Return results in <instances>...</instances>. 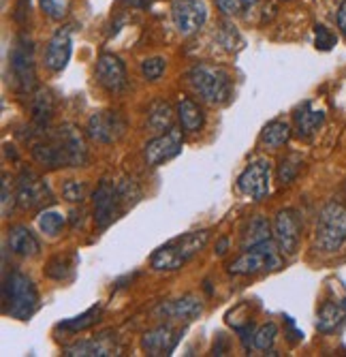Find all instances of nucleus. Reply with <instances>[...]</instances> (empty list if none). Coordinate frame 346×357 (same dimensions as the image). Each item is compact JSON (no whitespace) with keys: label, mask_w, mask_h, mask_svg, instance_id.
Instances as JSON below:
<instances>
[{"label":"nucleus","mask_w":346,"mask_h":357,"mask_svg":"<svg viewBox=\"0 0 346 357\" xmlns=\"http://www.w3.org/2000/svg\"><path fill=\"white\" fill-rule=\"evenodd\" d=\"M33 158L49 169L84 167L88 160L84 135L73 124H65L56 131H45V137L33 146Z\"/></svg>","instance_id":"1"},{"label":"nucleus","mask_w":346,"mask_h":357,"mask_svg":"<svg viewBox=\"0 0 346 357\" xmlns=\"http://www.w3.org/2000/svg\"><path fill=\"white\" fill-rule=\"evenodd\" d=\"M141 199V188L135 180L122 178V180H103L99 188L94 190V218L101 229L118 220L129 208H133Z\"/></svg>","instance_id":"2"},{"label":"nucleus","mask_w":346,"mask_h":357,"mask_svg":"<svg viewBox=\"0 0 346 357\" xmlns=\"http://www.w3.org/2000/svg\"><path fill=\"white\" fill-rule=\"evenodd\" d=\"M210 238H212L210 229L184 234L156 250L150 259V264L156 272H175L191 261L195 255H199L207 246Z\"/></svg>","instance_id":"3"},{"label":"nucleus","mask_w":346,"mask_h":357,"mask_svg":"<svg viewBox=\"0 0 346 357\" xmlns=\"http://www.w3.org/2000/svg\"><path fill=\"white\" fill-rule=\"evenodd\" d=\"M186 79L191 88L210 105H225L233 96V82L231 75L223 67L214 64H195L186 73Z\"/></svg>","instance_id":"4"},{"label":"nucleus","mask_w":346,"mask_h":357,"mask_svg":"<svg viewBox=\"0 0 346 357\" xmlns=\"http://www.w3.org/2000/svg\"><path fill=\"white\" fill-rule=\"evenodd\" d=\"M39 306V294L26 274L11 272L3 284V308L13 319H28Z\"/></svg>","instance_id":"5"},{"label":"nucleus","mask_w":346,"mask_h":357,"mask_svg":"<svg viewBox=\"0 0 346 357\" xmlns=\"http://www.w3.org/2000/svg\"><path fill=\"white\" fill-rule=\"evenodd\" d=\"M314 242L323 252H338L346 244V206L329 202L319 212Z\"/></svg>","instance_id":"6"},{"label":"nucleus","mask_w":346,"mask_h":357,"mask_svg":"<svg viewBox=\"0 0 346 357\" xmlns=\"http://www.w3.org/2000/svg\"><path fill=\"white\" fill-rule=\"evenodd\" d=\"M278 244L272 240L261 242L253 248H246L244 255H239L235 261L229 266V274L233 276H253L259 272H276L282 268V257H280Z\"/></svg>","instance_id":"7"},{"label":"nucleus","mask_w":346,"mask_h":357,"mask_svg":"<svg viewBox=\"0 0 346 357\" xmlns=\"http://www.w3.org/2000/svg\"><path fill=\"white\" fill-rule=\"evenodd\" d=\"M9 67H11V79L19 92H33L37 84L35 73V56H33V43L26 37H19L11 50L9 56Z\"/></svg>","instance_id":"8"},{"label":"nucleus","mask_w":346,"mask_h":357,"mask_svg":"<svg viewBox=\"0 0 346 357\" xmlns=\"http://www.w3.org/2000/svg\"><path fill=\"white\" fill-rule=\"evenodd\" d=\"M54 202L52 188L47 180L37 176L35 172L22 169L17 180V204L24 210H41Z\"/></svg>","instance_id":"9"},{"label":"nucleus","mask_w":346,"mask_h":357,"mask_svg":"<svg viewBox=\"0 0 346 357\" xmlns=\"http://www.w3.org/2000/svg\"><path fill=\"white\" fill-rule=\"evenodd\" d=\"M171 20L182 37H191L203 28L207 20V5L203 0H173Z\"/></svg>","instance_id":"10"},{"label":"nucleus","mask_w":346,"mask_h":357,"mask_svg":"<svg viewBox=\"0 0 346 357\" xmlns=\"http://www.w3.org/2000/svg\"><path fill=\"white\" fill-rule=\"evenodd\" d=\"M86 131H88V137L97 144H116L124 135V131H127V120L118 112L101 109V112H94L88 118Z\"/></svg>","instance_id":"11"},{"label":"nucleus","mask_w":346,"mask_h":357,"mask_svg":"<svg viewBox=\"0 0 346 357\" xmlns=\"http://www.w3.org/2000/svg\"><path fill=\"white\" fill-rule=\"evenodd\" d=\"M269 178H272V163L265 158H257L237 178V188L253 202H261L269 195Z\"/></svg>","instance_id":"12"},{"label":"nucleus","mask_w":346,"mask_h":357,"mask_svg":"<svg viewBox=\"0 0 346 357\" xmlns=\"http://www.w3.org/2000/svg\"><path fill=\"white\" fill-rule=\"evenodd\" d=\"M182 144H184V135L180 128L171 126L169 131L156 135L154 139H150L143 148V158L150 167H159L165 160H171L173 156H178L182 152Z\"/></svg>","instance_id":"13"},{"label":"nucleus","mask_w":346,"mask_h":357,"mask_svg":"<svg viewBox=\"0 0 346 357\" xmlns=\"http://www.w3.org/2000/svg\"><path fill=\"white\" fill-rule=\"evenodd\" d=\"M301 222L295 210H280L274 218V240L285 255H295L299 246Z\"/></svg>","instance_id":"14"},{"label":"nucleus","mask_w":346,"mask_h":357,"mask_svg":"<svg viewBox=\"0 0 346 357\" xmlns=\"http://www.w3.org/2000/svg\"><path fill=\"white\" fill-rule=\"evenodd\" d=\"M201 312H203V302L195 294H188L178 300H169V302H161L154 308V314L159 319L178 321V323H191V321L199 319Z\"/></svg>","instance_id":"15"},{"label":"nucleus","mask_w":346,"mask_h":357,"mask_svg":"<svg viewBox=\"0 0 346 357\" xmlns=\"http://www.w3.org/2000/svg\"><path fill=\"white\" fill-rule=\"evenodd\" d=\"M97 79L107 92H113V94L127 88L129 79H127V67H124L122 58L109 52L101 54L97 60Z\"/></svg>","instance_id":"16"},{"label":"nucleus","mask_w":346,"mask_h":357,"mask_svg":"<svg viewBox=\"0 0 346 357\" xmlns=\"http://www.w3.org/2000/svg\"><path fill=\"white\" fill-rule=\"evenodd\" d=\"M73 39H71V26H62L54 32L45 47V67L54 73L62 71L71 60Z\"/></svg>","instance_id":"17"},{"label":"nucleus","mask_w":346,"mask_h":357,"mask_svg":"<svg viewBox=\"0 0 346 357\" xmlns=\"http://www.w3.org/2000/svg\"><path fill=\"white\" fill-rule=\"evenodd\" d=\"M180 336H182L180 330H175L171 326H161V328L150 330L141 336V349L150 357H165V355L173 353V349L180 342Z\"/></svg>","instance_id":"18"},{"label":"nucleus","mask_w":346,"mask_h":357,"mask_svg":"<svg viewBox=\"0 0 346 357\" xmlns=\"http://www.w3.org/2000/svg\"><path fill=\"white\" fill-rule=\"evenodd\" d=\"M118 353H120V347L116 344L113 338H109V334H101L97 338L81 340V342H75L65 349L67 357H109V355H118Z\"/></svg>","instance_id":"19"},{"label":"nucleus","mask_w":346,"mask_h":357,"mask_svg":"<svg viewBox=\"0 0 346 357\" xmlns=\"http://www.w3.org/2000/svg\"><path fill=\"white\" fill-rule=\"evenodd\" d=\"M7 242L11 252H15L17 257H35L41 250V244L37 240V236L28 229L24 225H15L7 234Z\"/></svg>","instance_id":"20"},{"label":"nucleus","mask_w":346,"mask_h":357,"mask_svg":"<svg viewBox=\"0 0 346 357\" xmlns=\"http://www.w3.org/2000/svg\"><path fill=\"white\" fill-rule=\"evenodd\" d=\"M346 321V304L344 302H325L317 314V330L321 334L336 332Z\"/></svg>","instance_id":"21"},{"label":"nucleus","mask_w":346,"mask_h":357,"mask_svg":"<svg viewBox=\"0 0 346 357\" xmlns=\"http://www.w3.org/2000/svg\"><path fill=\"white\" fill-rule=\"evenodd\" d=\"M325 122V112L323 109H314L312 103H304L295 112V124H297V133L299 137L308 139L319 131L321 124Z\"/></svg>","instance_id":"22"},{"label":"nucleus","mask_w":346,"mask_h":357,"mask_svg":"<svg viewBox=\"0 0 346 357\" xmlns=\"http://www.w3.org/2000/svg\"><path fill=\"white\" fill-rule=\"evenodd\" d=\"M30 109H33V122L39 128V133L47 131L49 120L54 116V96H52V92L49 90H37L33 94Z\"/></svg>","instance_id":"23"},{"label":"nucleus","mask_w":346,"mask_h":357,"mask_svg":"<svg viewBox=\"0 0 346 357\" xmlns=\"http://www.w3.org/2000/svg\"><path fill=\"white\" fill-rule=\"evenodd\" d=\"M272 238V227L269 220L261 214H255L253 218L248 220V225L244 227L242 231V248H253L261 242H267Z\"/></svg>","instance_id":"24"},{"label":"nucleus","mask_w":346,"mask_h":357,"mask_svg":"<svg viewBox=\"0 0 346 357\" xmlns=\"http://www.w3.org/2000/svg\"><path fill=\"white\" fill-rule=\"evenodd\" d=\"M146 124L152 133H163L165 128L169 131V128L173 126V109L167 101L159 99L154 101L150 107H148V118H146Z\"/></svg>","instance_id":"25"},{"label":"nucleus","mask_w":346,"mask_h":357,"mask_svg":"<svg viewBox=\"0 0 346 357\" xmlns=\"http://www.w3.org/2000/svg\"><path fill=\"white\" fill-rule=\"evenodd\" d=\"M178 118H180V124L186 133H199L205 122L201 107L193 99H182L178 103Z\"/></svg>","instance_id":"26"},{"label":"nucleus","mask_w":346,"mask_h":357,"mask_svg":"<svg viewBox=\"0 0 346 357\" xmlns=\"http://www.w3.org/2000/svg\"><path fill=\"white\" fill-rule=\"evenodd\" d=\"M289 139H291V124L282 120H274L265 124V128L261 131V144L267 148H280Z\"/></svg>","instance_id":"27"},{"label":"nucleus","mask_w":346,"mask_h":357,"mask_svg":"<svg viewBox=\"0 0 346 357\" xmlns=\"http://www.w3.org/2000/svg\"><path fill=\"white\" fill-rule=\"evenodd\" d=\"M37 225H39V229L49 236V238H56L62 234V229H65V225H67V218L65 214H60L56 210H43L37 218Z\"/></svg>","instance_id":"28"},{"label":"nucleus","mask_w":346,"mask_h":357,"mask_svg":"<svg viewBox=\"0 0 346 357\" xmlns=\"http://www.w3.org/2000/svg\"><path fill=\"white\" fill-rule=\"evenodd\" d=\"M101 312H103V306H101V304H97V306L88 308L84 314L73 317V319H69V321H65V323H60L58 328H60V330H69V332H81V330H88L90 326H94V323L99 321Z\"/></svg>","instance_id":"29"},{"label":"nucleus","mask_w":346,"mask_h":357,"mask_svg":"<svg viewBox=\"0 0 346 357\" xmlns=\"http://www.w3.org/2000/svg\"><path fill=\"white\" fill-rule=\"evenodd\" d=\"M301 156L299 154H289V156H285L280 160V169H278V180L282 182V184H289V182H293L295 180V176L299 174V169H301Z\"/></svg>","instance_id":"30"},{"label":"nucleus","mask_w":346,"mask_h":357,"mask_svg":"<svg viewBox=\"0 0 346 357\" xmlns=\"http://www.w3.org/2000/svg\"><path fill=\"white\" fill-rule=\"evenodd\" d=\"M276 338H278V326L269 321L253 334V347L259 349V351H267V349L274 347Z\"/></svg>","instance_id":"31"},{"label":"nucleus","mask_w":346,"mask_h":357,"mask_svg":"<svg viewBox=\"0 0 346 357\" xmlns=\"http://www.w3.org/2000/svg\"><path fill=\"white\" fill-rule=\"evenodd\" d=\"M165 69H167V64H165V58H161V56L146 58V60L141 62V75H143V79H148V82L161 79L163 73H165Z\"/></svg>","instance_id":"32"},{"label":"nucleus","mask_w":346,"mask_h":357,"mask_svg":"<svg viewBox=\"0 0 346 357\" xmlns=\"http://www.w3.org/2000/svg\"><path fill=\"white\" fill-rule=\"evenodd\" d=\"M259 0H216V7L225 15H242L246 9L255 7Z\"/></svg>","instance_id":"33"},{"label":"nucleus","mask_w":346,"mask_h":357,"mask_svg":"<svg viewBox=\"0 0 346 357\" xmlns=\"http://www.w3.org/2000/svg\"><path fill=\"white\" fill-rule=\"evenodd\" d=\"M62 197L71 204H81L86 199V182L67 180L65 184H62Z\"/></svg>","instance_id":"34"},{"label":"nucleus","mask_w":346,"mask_h":357,"mask_svg":"<svg viewBox=\"0 0 346 357\" xmlns=\"http://www.w3.org/2000/svg\"><path fill=\"white\" fill-rule=\"evenodd\" d=\"M314 45H317V50L329 52L336 45V35L327 26L317 24V26H314Z\"/></svg>","instance_id":"35"},{"label":"nucleus","mask_w":346,"mask_h":357,"mask_svg":"<svg viewBox=\"0 0 346 357\" xmlns=\"http://www.w3.org/2000/svg\"><path fill=\"white\" fill-rule=\"evenodd\" d=\"M39 5L43 13L54 22H60L67 15V0H39Z\"/></svg>","instance_id":"36"},{"label":"nucleus","mask_w":346,"mask_h":357,"mask_svg":"<svg viewBox=\"0 0 346 357\" xmlns=\"http://www.w3.org/2000/svg\"><path fill=\"white\" fill-rule=\"evenodd\" d=\"M0 204H3V216H11L15 204H17V195H13L11 184H9V176H3V190H0Z\"/></svg>","instance_id":"37"},{"label":"nucleus","mask_w":346,"mask_h":357,"mask_svg":"<svg viewBox=\"0 0 346 357\" xmlns=\"http://www.w3.org/2000/svg\"><path fill=\"white\" fill-rule=\"evenodd\" d=\"M71 268L73 266H69L62 257H56V259H52L49 266H47V276L54 278V280H65L69 276Z\"/></svg>","instance_id":"38"},{"label":"nucleus","mask_w":346,"mask_h":357,"mask_svg":"<svg viewBox=\"0 0 346 357\" xmlns=\"http://www.w3.org/2000/svg\"><path fill=\"white\" fill-rule=\"evenodd\" d=\"M336 20H338V28H340V32L346 37V0H342V5H340V9H338Z\"/></svg>","instance_id":"39"},{"label":"nucleus","mask_w":346,"mask_h":357,"mask_svg":"<svg viewBox=\"0 0 346 357\" xmlns=\"http://www.w3.org/2000/svg\"><path fill=\"white\" fill-rule=\"evenodd\" d=\"M227 238H223V240H220V244H218V255H225L227 252Z\"/></svg>","instance_id":"40"}]
</instances>
